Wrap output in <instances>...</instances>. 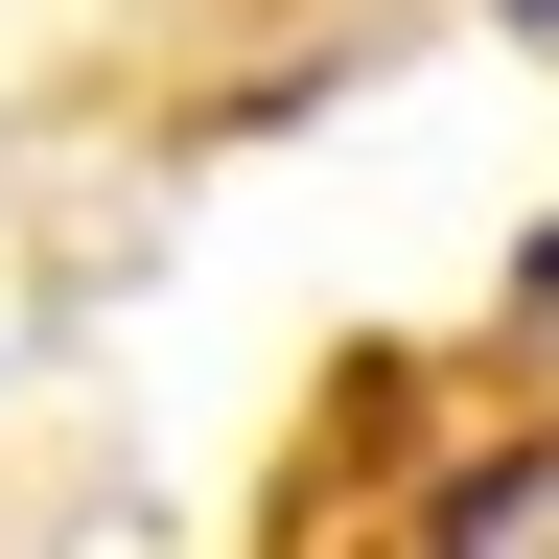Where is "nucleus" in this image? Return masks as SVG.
Listing matches in <instances>:
<instances>
[{"mask_svg": "<svg viewBox=\"0 0 559 559\" xmlns=\"http://www.w3.org/2000/svg\"><path fill=\"white\" fill-rule=\"evenodd\" d=\"M257 559H559V373L536 349H349L257 489Z\"/></svg>", "mask_w": 559, "mask_h": 559, "instance_id": "obj_1", "label": "nucleus"}, {"mask_svg": "<svg viewBox=\"0 0 559 559\" xmlns=\"http://www.w3.org/2000/svg\"><path fill=\"white\" fill-rule=\"evenodd\" d=\"M513 24H559V0H513Z\"/></svg>", "mask_w": 559, "mask_h": 559, "instance_id": "obj_2", "label": "nucleus"}]
</instances>
